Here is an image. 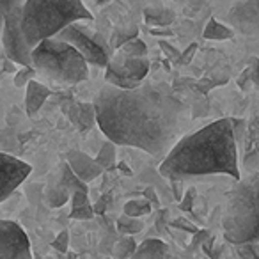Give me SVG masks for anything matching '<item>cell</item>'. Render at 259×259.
<instances>
[{
    "mask_svg": "<svg viewBox=\"0 0 259 259\" xmlns=\"http://www.w3.org/2000/svg\"><path fill=\"white\" fill-rule=\"evenodd\" d=\"M96 122L107 141L163 156L180 141L185 105L167 83L144 82L132 91L105 83L94 96Z\"/></svg>",
    "mask_w": 259,
    "mask_h": 259,
    "instance_id": "obj_1",
    "label": "cell"
},
{
    "mask_svg": "<svg viewBox=\"0 0 259 259\" xmlns=\"http://www.w3.org/2000/svg\"><path fill=\"white\" fill-rule=\"evenodd\" d=\"M160 174L169 180L227 174L241 180L238 167V141L231 119H219L174 144L160 163Z\"/></svg>",
    "mask_w": 259,
    "mask_h": 259,
    "instance_id": "obj_2",
    "label": "cell"
},
{
    "mask_svg": "<svg viewBox=\"0 0 259 259\" xmlns=\"http://www.w3.org/2000/svg\"><path fill=\"white\" fill-rule=\"evenodd\" d=\"M83 20H93V15L82 0H25L22 8V29L32 50Z\"/></svg>",
    "mask_w": 259,
    "mask_h": 259,
    "instance_id": "obj_3",
    "label": "cell"
},
{
    "mask_svg": "<svg viewBox=\"0 0 259 259\" xmlns=\"http://www.w3.org/2000/svg\"><path fill=\"white\" fill-rule=\"evenodd\" d=\"M222 227L229 243L247 245L259 240V172L236 181L227 195Z\"/></svg>",
    "mask_w": 259,
    "mask_h": 259,
    "instance_id": "obj_4",
    "label": "cell"
},
{
    "mask_svg": "<svg viewBox=\"0 0 259 259\" xmlns=\"http://www.w3.org/2000/svg\"><path fill=\"white\" fill-rule=\"evenodd\" d=\"M32 66L37 73L61 83L83 82L89 78L87 61L64 41L50 37L37 45L32 50Z\"/></svg>",
    "mask_w": 259,
    "mask_h": 259,
    "instance_id": "obj_5",
    "label": "cell"
},
{
    "mask_svg": "<svg viewBox=\"0 0 259 259\" xmlns=\"http://www.w3.org/2000/svg\"><path fill=\"white\" fill-rule=\"evenodd\" d=\"M57 39L71 45L80 55L87 61V64L98 66V68H107L112 59L110 45H107L101 36L91 32L87 27H83L82 22L71 23L66 27L62 32H59Z\"/></svg>",
    "mask_w": 259,
    "mask_h": 259,
    "instance_id": "obj_6",
    "label": "cell"
},
{
    "mask_svg": "<svg viewBox=\"0 0 259 259\" xmlns=\"http://www.w3.org/2000/svg\"><path fill=\"white\" fill-rule=\"evenodd\" d=\"M149 73L148 57L142 59H126L114 54L105 68V82L117 89L132 91L144 83Z\"/></svg>",
    "mask_w": 259,
    "mask_h": 259,
    "instance_id": "obj_7",
    "label": "cell"
},
{
    "mask_svg": "<svg viewBox=\"0 0 259 259\" xmlns=\"http://www.w3.org/2000/svg\"><path fill=\"white\" fill-rule=\"evenodd\" d=\"M23 8V6H22ZM22 8L13 9L6 16L4 32H2V45L8 61L18 64L22 68H34L32 66V48L27 43L25 34L22 29Z\"/></svg>",
    "mask_w": 259,
    "mask_h": 259,
    "instance_id": "obj_8",
    "label": "cell"
},
{
    "mask_svg": "<svg viewBox=\"0 0 259 259\" xmlns=\"http://www.w3.org/2000/svg\"><path fill=\"white\" fill-rule=\"evenodd\" d=\"M0 257L32 259L29 236L13 220H0Z\"/></svg>",
    "mask_w": 259,
    "mask_h": 259,
    "instance_id": "obj_9",
    "label": "cell"
},
{
    "mask_svg": "<svg viewBox=\"0 0 259 259\" xmlns=\"http://www.w3.org/2000/svg\"><path fill=\"white\" fill-rule=\"evenodd\" d=\"M30 172L32 167L27 162L0 151V202L11 197Z\"/></svg>",
    "mask_w": 259,
    "mask_h": 259,
    "instance_id": "obj_10",
    "label": "cell"
},
{
    "mask_svg": "<svg viewBox=\"0 0 259 259\" xmlns=\"http://www.w3.org/2000/svg\"><path fill=\"white\" fill-rule=\"evenodd\" d=\"M229 23L234 32L259 41V0H240L231 8Z\"/></svg>",
    "mask_w": 259,
    "mask_h": 259,
    "instance_id": "obj_11",
    "label": "cell"
},
{
    "mask_svg": "<svg viewBox=\"0 0 259 259\" xmlns=\"http://www.w3.org/2000/svg\"><path fill=\"white\" fill-rule=\"evenodd\" d=\"M66 163L71 167V170L83 181V183H91L93 180H96L98 176H101L103 169L100 167V163L93 158V156L85 155L82 151H76V149H71V151L66 153Z\"/></svg>",
    "mask_w": 259,
    "mask_h": 259,
    "instance_id": "obj_12",
    "label": "cell"
},
{
    "mask_svg": "<svg viewBox=\"0 0 259 259\" xmlns=\"http://www.w3.org/2000/svg\"><path fill=\"white\" fill-rule=\"evenodd\" d=\"M50 89H48L45 83L37 82V80H32V82L27 83V91H25V112L29 117H34L37 112L41 110L47 100L50 98Z\"/></svg>",
    "mask_w": 259,
    "mask_h": 259,
    "instance_id": "obj_13",
    "label": "cell"
},
{
    "mask_svg": "<svg viewBox=\"0 0 259 259\" xmlns=\"http://www.w3.org/2000/svg\"><path fill=\"white\" fill-rule=\"evenodd\" d=\"M66 114L69 115V119L75 122L80 132H87L96 122V110H94L93 103H69Z\"/></svg>",
    "mask_w": 259,
    "mask_h": 259,
    "instance_id": "obj_14",
    "label": "cell"
},
{
    "mask_svg": "<svg viewBox=\"0 0 259 259\" xmlns=\"http://www.w3.org/2000/svg\"><path fill=\"white\" fill-rule=\"evenodd\" d=\"M170 252L169 247L162 240L156 238H148L137 247L132 259H169Z\"/></svg>",
    "mask_w": 259,
    "mask_h": 259,
    "instance_id": "obj_15",
    "label": "cell"
},
{
    "mask_svg": "<svg viewBox=\"0 0 259 259\" xmlns=\"http://www.w3.org/2000/svg\"><path fill=\"white\" fill-rule=\"evenodd\" d=\"M69 199H71V192L68 190V187L62 183L59 176H55L45 188V201L50 208H61Z\"/></svg>",
    "mask_w": 259,
    "mask_h": 259,
    "instance_id": "obj_16",
    "label": "cell"
},
{
    "mask_svg": "<svg viewBox=\"0 0 259 259\" xmlns=\"http://www.w3.org/2000/svg\"><path fill=\"white\" fill-rule=\"evenodd\" d=\"M71 202V213L69 217L76 220H91L96 213H94V206L91 204L87 192H75L69 199Z\"/></svg>",
    "mask_w": 259,
    "mask_h": 259,
    "instance_id": "obj_17",
    "label": "cell"
},
{
    "mask_svg": "<svg viewBox=\"0 0 259 259\" xmlns=\"http://www.w3.org/2000/svg\"><path fill=\"white\" fill-rule=\"evenodd\" d=\"M204 39L209 41H227L234 37V30L233 27H227L224 23H220L219 20L211 18L204 27V32H202Z\"/></svg>",
    "mask_w": 259,
    "mask_h": 259,
    "instance_id": "obj_18",
    "label": "cell"
},
{
    "mask_svg": "<svg viewBox=\"0 0 259 259\" xmlns=\"http://www.w3.org/2000/svg\"><path fill=\"white\" fill-rule=\"evenodd\" d=\"M59 178L62 180V183L68 187V190L71 192V195L75 194V192H89V188H87V185L83 183L82 180H80L78 176H76L75 172L71 170V167L68 165L66 162L61 163V167H59Z\"/></svg>",
    "mask_w": 259,
    "mask_h": 259,
    "instance_id": "obj_19",
    "label": "cell"
},
{
    "mask_svg": "<svg viewBox=\"0 0 259 259\" xmlns=\"http://www.w3.org/2000/svg\"><path fill=\"white\" fill-rule=\"evenodd\" d=\"M115 54L126 59H142V57H148V47H146V43L141 37H135V39L124 43L121 48H117Z\"/></svg>",
    "mask_w": 259,
    "mask_h": 259,
    "instance_id": "obj_20",
    "label": "cell"
},
{
    "mask_svg": "<svg viewBox=\"0 0 259 259\" xmlns=\"http://www.w3.org/2000/svg\"><path fill=\"white\" fill-rule=\"evenodd\" d=\"M146 16V23L148 25H155V27H169L174 22V13L170 9H153L148 8L144 13Z\"/></svg>",
    "mask_w": 259,
    "mask_h": 259,
    "instance_id": "obj_21",
    "label": "cell"
},
{
    "mask_svg": "<svg viewBox=\"0 0 259 259\" xmlns=\"http://www.w3.org/2000/svg\"><path fill=\"white\" fill-rule=\"evenodd\" d=\"M115 156H117V153H115V144L110 141H105L103 144H101V148L98 149V156L94 160L100 163V167L103 170H112V169H115Z\"/></svg>",
    "mask_w": 259,
    "mask_h": 259,
    "instance_id": "obj_22",
    "label": "cell"
},
{
    "mask_svg": "<svg viewBox=\"0 0 259 259\" xmlns=\"http://www.w3.org/2000/svg\"><path fill=\"white\" fill-rule=\"evenodd\" d=\"M139 37V29L135 25H128V27H117V29L112 32V37H110V47L112 48H121L124 43L128 41L135 39Z\"/></svg>",
    "mask_w": 259,
    "mask_h": 259,
    "instance_id": "obj_23",
    "label": "cell"
},
{
    "mask_svg": "<svg viewBox=\"0 0 259 259\" xmlns=\"http://www.w3.org/2000/svg\"><path fill=\"white\" fill-rule=\"evenodd\" d=\"M247 141V156H252L254 153L255 156H259V114L252 119L250 126H247V134H245V139Z\"/></svg>",
    "mask_w": 259,
    "mask_h": 259,
    "instance_id": "obj_24",
    "label": "cell"
},
{
    "mask_svg": "<svg viewBox=\"0 0 259 259\" xmlns=\"http://www.w3.org/2000/svg\"><path fill=\"white\" fill-rule=\"evenodd\" d=\"M241 89H248L250 83L259 85V59H250V62L247 64L245 71L241 73V76L238 78Z\"/></svg>",
    "mask_w": 259,
    "mask_h": 259,
    "instance_id": "obj_25",
    "label": "cell"
},
{
    "mask_svg": "<svg viewBox=\"0 0 259 259\" xmlns=\"http://www.w3.org/2000/svg\"><path fill=\"white\" fill-rule=\"evenodd\" d=\"M151 213V202L148 199H132L124 204V215L141 219V217Z\"/></svg>",
    "mask_w": 259,
    "mask_h": 259,
    "instance_id": "obj_26",
    "label": "cell"
},
{
    "mask_svg": "<svg viewBox=\"0 0 259 259\" xmlns=\"http://www.w3.org/2000/svg\"><path fill=\"white\" fill-rule=\"evenodd\" d=\"M117 229H119V233H122V234L141 233V231H142V222L139 219H134V217L122 215L121 219L117 220Z\"/></svg>",
    "mask_w": 259,
    "mask_h": 259,
    "instance_id": "obj_27",
    "label": "cell"
},
{
    "mask_svg": "<svg viewBox=\"0 0 259 259\" xmlns=\"http://www.w3.org/2000/svg\"><path fill=\"white\" fill-rule=\"evenodd\" d=\"M22 0H0V39H2V32H4L6 25V16L13 11V9L22 8Z\"/></svg>",
    "mask_w": 259,
    "mask_h": 259,
    "instance_id": "obj_28",
    "label": "cell"
},
{
    "mask_svg": "<svg viewBox=\"0 0 259 259\" xmlns=\"http://www.w3.org/2000/svg\"><path fill=\"white\" fill-rule=\"evenodd\" d=\"M137 250V245H135V241L132 240V238H122L121 241L117 243V247H115V255L121 259L124 257H132L134 255V252Z\"/></svg>",
    "mask_w": 259,
    "mask_h": 259,
    "instance_id": "obj_29",
    "label": "cell"
},
{
    "mask_svg": "<svg viewBox=\"0 0 259 259\" xmlns=\"http://www.w3.org/2000/svg\"><path fill=\"white\" fill-rule=\"evenodd\" d=\"M37 71L34 68H20L18 71L15 73V83L18 87H27V83L36 80Z\"/></svg>",
    "mask_w": 259,
    "mask_h": 259,
    "instance_id": "obj_30",
    "label": "cell"
},
{
    "mask_svg": "<svg viewBox=\"0 0 259 259\" xmlns=\"http://www.w3.org/2000/svg\"><path fill=\"white\" fill-rule=\"evenodd\" d=\"M52 245H54V248L57 252H62V254H64V252H68V247H69V234H68V231H61Z\"/></svg>",
    "mask_w": 259,
    "mask_h": 259,
    "instance_id": "obj_31",
    "label": "cell"
},
{
    "mask_svg": "<svg viewBox=\"0 0 259 259\" xmlns=\"http://www.w3.org/2000/svg\"><path fill=\"white\" fill-rule=\"evenodd\" d=\"M192 201H194V190H188L187 192V195H185V199L183 201H181V209H183V211H188V209L192 208Z\"/></svg>",
    "mask_w": 259,
    "mask_h": 259,
    "instance_id": "obj_32",
    "label": "cell"
},
{
    "mask_svg": "<svg viewBox=\"0 0 259 259\" xmlns=\"http://www.w3.org/2000/svg\"><path fill=\"white\" fill-rule=\"evenodd\" d=\"M105 211V201H100L94 206V213H103Z\"/></svg>",
    "mask_w": 259,
    "mask_h": 259,
    "instance_id": "obj_33",
    "label": "cell"
},
{
    "mask_svg": "<svg viewBox=\"0 0 259 259\" xmlns=\"http://www.w3.org/2000/svg\"><path fill=\"white\" fill-rule=\"evenodd\" d=\"M96 2H98V4H107L108 0H96Z\"/></svg>",
    "mask_w": 259,
    "mask_h": 259,
    "instance_id": "obj_34",
    "label": "cell"
},
{
    "mask_svg": "<svg viewBox=\"0 0 259 259\" xmlns=\"http://www.w3.org/2000/svg\"><path fill=\"white\" fill-rule=\"evenodd\" d=\"M0 259H4V257H0Z\"/></svg>",
    "mask_w": 259,
    "mask_h": 259,
    "instance_id": "obj_35",
    "label": "cell"
},
{
    "mask_svg": "<svg viewBox=\"0 0 259 259\" xmlns=\"http://www.w3.org/2000/svg\"><path fill=\"white\" fill-rule=\"evenodd\" d=\"M255 259H259V257H255Z\"/></svg>",
    "mask_w": 259,
    "mask_h": 259,
    "instance_id": "obj_36",
    "label": "cell"
}]
</instances>
